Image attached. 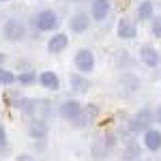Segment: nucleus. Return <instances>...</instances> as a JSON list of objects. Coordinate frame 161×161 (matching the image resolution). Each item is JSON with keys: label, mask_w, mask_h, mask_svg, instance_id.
<instances>
[{"label": "nucleus", "mask_w": 161, "mask_h": 161, "mask_svg": "<svg viewBox=\"0 0 161 161\" xmlns=\"http://www.w3.org/2000/svg\"><path fill=\"white\" fill-rule=\"evenodd\" d=\"M0 2H2V4H4V2H9V0H0Z\"/></svg>", "instance_id": "obj_27"}, {"label": "nucleus", "mask_w": 161, "mask_h": 161, "mask_svg": "<svg viewBox=\"0 0 161 161\" xmlns=\"http://www.w3.org/2000/svg\"><path fill=\"white\" fill-rule=\"evenodd\" d=\"M50 133V125L47 120H43V118H32L30 123H28V137H32L35 142H43L45 137Z\"/></svg>", "instance_id": "obj_8"}, {"label": "nucleus", "mask_w": 161, "mask_h": 161, "mask_svg": "<svg viewBox=\"0 0 161 161\" xmlns=\"http://www.w3.org/2000/svg\"><path fill=\"white\" fill-rule=\"evenodd\" d=\"M116 146V136L114 133H103L95 140V144H92V153H95V157L101 159V157H108V153Z\"/></svg>", "instance_id": "obj_6"}, {"label": "nucleus", "mask_w": 161, "mask_h": 161, "mask_svg": "<svg viewBox=\"0 0 161 161\" xmlns=\"http://www.w3.org/2000/svg\"><path fill=\"white\" fill-rule=\"evenodd\" d=\"M2 37L9 43H19L26 39V26L19 19H7L2 26Z\"/></svg>", "instance_id": "obj_4"}, {"label": "nucleus", "mask_w": 161, "mask_h": 161, "mask_svg": "<svg viewBox=\"0 0 161 161\" xmlns=\"http://www.w3.org/2000/svg\"><path fill=\"white\" fill-rule=\"evenodd\" d=\"M39 84L45 88V90H58L60 88V77L54 73V71H41L39 73Z\"/></svg>", "instance_id": "obj_16"}, {"label": "nucleus", "mask_w": 161, "mask_h": 161, "mask_svg": "<svg viewBox=\"0 0 161 161\" xmlns=\"http://www.w3.org/2000/svg\"><path fill=\"white\" fill-rule=\"evenodd\" d=\"M110 11H112V0H92L90 2V17L95 22L108 19Z\"/></svg>", "instance_id": "obj_11"}, {"label": "nucleus", "mask_w": 161, "mask_h": 161, "mask_svg": "<svg viewBox=\"0 0 161 161\" xmlns=\"http://www.w3.org/2000/svg\"><path fill=\"white\" fill-rule=\"evenodd\" d=\"M142 153V148H140V144H137L136 140H129L127 144H125V148H123V159L125 161H133Z\"/></svg>", "instance_id": "obj_18"}, {"label": "nucleus", "mask_w": 161, "mask_h": 161, "mask_svg": "<svg viewBox=\"0 0 161 161\" xmlns=\"http://www.w3.org/2000/svg\"><path fill=\"white\" fill-rule=\"evenodd\" d=\"M37 80L39 77H37L35 71H22V73L17 75V84H19V86H32Z\"/></svg>", "instance_id": "obj_20"}, {"label": "nucleus", "mask_w": 161, "mask_h": 161, "mask_svg": "<svg viewBox=\"0 0 161 161\" xmlns=\"http://www.w3.org/2000/svg\"><path fill=\"white\" fill-rule=\"evenodd\" d=\"M116 35H118V39H125V41L136 39V35H137L136 22H133V19H129V17H120V19H118V24H116Z\"/></svg>", "instance_id": "obj_10"}, {"label": "nucleus", "mask_w": 161, "mask_h": 161, "mask_svg": "<svg viewBox=\"0 0 161 161\" xmlns=\"http://www.w3.org/2000/svg\"><path fill=\"white\" fill-rule=\"evenodd\" d=\"M140 60L144 62L146 67H150V69H155V67H159L161 62V54L157 52V47H153V45H142L140 47Z\"/></svg>", "instance_id": "obj_12"}, {"label": "nucleus", "mask_w": 161, "mask_h": 161, "mask_svg": "<svg viewBox=\"0 0 161 161\" xmlns=\"http://www.w3.org/2000/svg\"><path fill=\"white\" fill-rule=\"evenodd\" d=\"M153 17H155V4H153V0H142L140 4H137L136 9V19L140 22H153Z\"/></svg>", "instance_id": "obj_15"}, {"label": "nucleus", "mask_w": 161, "mask_h": 161, "mask_svg": "<svg viewBox=\"0 0 161 161\" xmlns=\"http://www.w3.org/2000/svg\"><path fill=\"white\" fill-rule=\"evenodd\" d=\"M15 161H37L32 155H28V153H19L17 157H15Z\"/></svg>", "instance_id": "obj_24"}, {"label": "nucleus", "mask_w": 161, "mask_h": 161, "mask_svg": "<svg viewBox=\"0 0 161 161\" xmlns=\"http://www.w3.org/2000/svg\"><path fill=\"white\" fill-rule=\"evenodd\" d=\"M155 120H157V125H161V105L155 110Z\"/></svg>", "instance_id": "obj_25"}, {"label": "nucleus", "mask_w": 161, "mask_h": 161, "mask_svg": "<svg viewBox=\"0 0 161 161\" xmlns=\"http://www.w3.org/2000/svg\"><path fill=\"white\" fill-rule=\"evenodd\" d=\"M142 142H144V146H146L150 153H159L161 150V131L155 129V127H150L148 131L142 136Z\"/></svg>", "instance_id": "obj_13"}, {"label": "nucleus", "mask_w": 161, "mask_h": 161, "mask_svg": "<svg viewBox=\"0 0 161 161\" xmlns=\"http://www.w3.org/2000/svg\"><path fill=\"white\" fill-rule=\"evenodd\" d=\"M150 35L157 37V39H161V15L153 17V22H150Z\"/></svg>", "instance_id": "obj_22"}, {"label": "nucleus", "mask_w": 161, "mask_h": 161, "mask_svg": "<svg viewBox=\"0 0 161 161\" xmlns=\"http://www.w3.org/2000/svg\"><path fill=\"white\" fill-rule=\"evenodd\" d=\"M82 103L77 99H67L60 103V108H58V116H60L62 120H67V123H73L75 118L80 116V112H82Z\"/></svg>", "instance_id": "obj_7"}, {"label": "nucleus", "mask_w": 161, "mask_h": 161, "mask_svg": "<svg viewBox=\"0 0 161 161\" xmlns=\"http://www.w3.org/2000/svg\"><path fill=\"white\" fill-rule=\"evenodd\" d=\"M4 60H7V54H2V52H0V67L4 64Z\"/></svg>", "instance_id": "obj_26"}, {"label": "nucleus", "mask_w": 161, "mask_h": 161, "mask_svg": "<svg viewBox=\"0 0 161 161\" xmlns=\"http://www.w3.org/2000/svg\"><path fill=\"white\" fill-rule=\"evenodd\" d=\"M69 84H71V88H73L75 92H80V95H82V92H88L90 86H92L90 80L82 73H71L69 75Z\"/></svg>", "instance_id": "obj_17"}, {"label": "nucleus", "mask_w": 161, "mask_h": 161, "mask_svg": "<svg viewBox=\"0 0 161 161\" xmlns=\"http://www.w3.org/2000/svg\"><path fill=\"white\" fill-rule=\"evenodd\" d=\"M7 148H9V137H7V129H4V125L0 123V153H4Z\"/></svg>", "instance_id": "obj_23"}, {"label": "nucleus", "mask_w": 161, "mask_h": 161, "mask_svg": "<svg viewBox=\"0 0 161 161\" xmlns=\"http://www.w3.org/2000/svg\"><path fill=\"white\" fill-rule=\"evenodd\" d=\"M155 123V112L153 110H148V108H142L140 112H136L131 118H129V131L131 133H146L150 129V125Z\"/></svg>", "instance_id": "obj_1"}, {"label": "nucleus", "mask_w": 161, "mask_h": 161, "mask_svg": "<svg viewBox=\"0 0 161 161\" xmlns=\"http://www.w3.org/2000/svg\"><path fill=\"white\" fill-rule=\"evenodd\" d=\"M35 28L41 30V32H54L58 24H60V19H58V13L54 11V9H41V11L35 15Z\"/></svg>", "instance_id": "obj_2"}, {"label": "nucleus", "mask_w": 161, "mask_h": 161, "mask_svg": "<svg viewBox=\"0 0 161 161\" xmlns=\"http://www.w3.org/2000/svg\"><path fill=\"white\" fill-rule=\"evenodd\" d=\"M73 64H75V69H77V73H82V75H90L92 71H95L97 58H95L92 50H88V47H82V50H77V54H75Z\"/></svg>", "instance_id": "obj_3"}, {"label": "nucleus", "mask_w": 161, "mask_h": 161, "mask_svg": "<svg viewBox=\"0 0 161 161\" xmlns=\"http://www.w3.org/2000/svg\"><path fill=\"white\" fill-rule=\"evenodd\" d=\"M97 118H99V105L88 103V105H84V108H82L80 116H77L71 125H73V127H77V129H86V127H90V125L95 123Z\"/></svg>", "instance_id": "obj_5"}, {"label": "nucleus", "mask_w": 161, "mask_h": 161, "mask_svg": "<svg viewBox=\"0 0 161 161\" xmlns=\"http://www.w3.org/2000/svg\"><path fill=\"white\" fill-rule=\"evenodd\" d=\"M90 22H92V17L84 11H77L71 15V19H69V30L75 32V35H82V32H86L88 28H90Z\"/></svg>", "instance_id": "obj_9"}, {"label": "nucleus", "mask_w": 161, "mask_h": 161, "mask_svg": "<svg viewBox=\"0 0 161 161\" xmlns=\"http://www.w3.org/2000/svg\"><path fill=\"white\" fill-rule=\"evenodd\" d=\"M67 45H69V37H67L64 32H56V35H52L50 41H47V52H50V54H60V52L67 50Z\"/></svg>", "instance_id": "obj_14"}, {"label": "nucleus", "mask_w": 161, "mask_h": 161, "mask_svg": "<svg viewBox=\"0 0 161 161\" xmlns=\"http://www.w3.org/2000/svg\"><path fill=\"white\" fill-rule=\"evenodd\" d=\"M73 2H75V0H73Z\"/></svg>", "instance_id": "obj_28"}, {"label": "nucleus", "mask_w": 161, "mask_h": 161, "mask_svg": "<svg viewBox=\"0 0 161 161\" xmlns=\"http://www.w3.org/2000/svg\"><path fill=\"white\" fill-rule=\"evenodd\" d=\"M39 103H41V101H37V99H24V97H22V101H19L17 108H19V112L26 114V116H35V114H37Z\"/></svg>", "instance_id": "obj_19"}, {"label": "nucleus", "mask_w": 161, "mask_h": 161, "mask_svg": "<svg viewBox=\"0 0 161 161\" xmlns=\"http://www.w3.org/2000/svg\"><path fill=\"white\" fill-rule=\"evenodd\" d=\"M15 82H17V75L13 71H9V69H4V67H0V84L2 86H11Z\"/></svg>", "instance_id": "obj_21"}]
</instances>
